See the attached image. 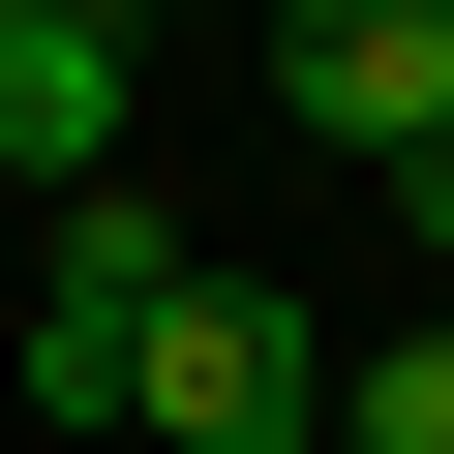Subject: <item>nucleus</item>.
<instances>
[{"label": "nucleus", "mask_w": 454, "mask_h": 454, "mask_svg": "<svg viewBox=\"0 0 454 454\" xmlns=\"http://www.w3.org/2000/svg\"><path fill=\"white\" fill-rule=\"evenodd\" d=\"M121 121H152L121 0H0V182H121Z\"/></svg>", "instance_id": "f03ea898"}, {"label": "nucleus", "mask_w": 454, "mask_h": 454, "mask_svg": "<svg viewBox=\"0 0 454 454\" xmlns=\"http://www.w3.org/2000/svg\"><path fill=\"white\" fill-rule=\"evenodd\" d=\"M333 454H454V333H364L333 364Z\"/></svg>", "instance_id": "39448f33"}, {"label": "nucleus", "mask_w": 454, "mask_h": 454, "mask_svg": "<svg viewBox=\"0 0 454 454\" xmlns=\"http://www.w3.org/2000/svg\"><path fill=\"white\" fill-rule=\"evenodd\" d=\"M273 121L424 152V121H454V0H303V31H273Z\"/></svg>", "instance_id": "7ed1b4c3"}, {"label": "nucleus", "mask_w": 454, "mask_h": 454, "mask_svg": "<svg viewBox=\"0 0 454 454\" xmlns=\"http://www.w3.org/2000/svg\"><path fill=\"white\" fill-rule=\"evenodd\" d=\"M394 212H424V243H454V121H424V152H394Z\"/></svg>", "instance_id": "423d86ee"}, {"label": "nucleus", "mask_w": 454, "mask_h": 454, "mask_svg": "<svg viewBox=\"0 0 454 454\" xmlns=\"http://www.w3.org/2000/svg\"><path fill=\"white\" fill-rule=\"evenodd\" d=\"M182 273H212V243H182L152 182H61V273H31V333H152Z\"/></svg>", "instance_id": "20e7f679"}, {"label": "nucleus", "mask_w": 454, "mask_h": 454, "mask_svg": "<svg viewBox=\"0 0 454 454\" xmlns=\"http://www.w3.org/2000/svg\"><path fill=\"white\" fill-rule=\"evenodd\" d=\"M152 424H182V454H333V333H303L273 273H182V303H152Z\"/></svg>", "instance_id": "f257e3e1"}]
</instances>
